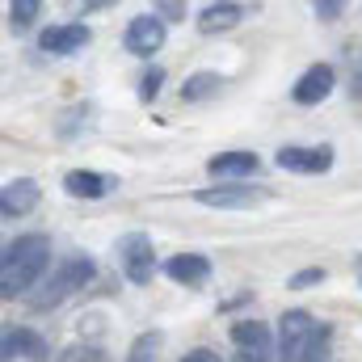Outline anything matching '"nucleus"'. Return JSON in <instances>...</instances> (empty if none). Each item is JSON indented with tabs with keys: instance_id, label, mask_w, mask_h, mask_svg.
<instances>
[{
	"instance_id": "14",
	"label": "nucleus",
	"mask_w": 362,
	"mask_h": 362,
	"mask_svg": "<svg viewBox=\"0 0 362 362\" xmlns=\"http://www.w3.org/2000/svg\"><path fill=\"white\" fill-rule=\"evenodd\" d=\"M245 4H236V0H219V4H206L202 13H198V34H223V30H236L240 21H245Z\"/></svg>"
},
{
	"instance_id": "8",
	"label": "nucleus",
	"mask_w": 362,
	"mask_h": 362,
	"mask_svg": "<svg viewBox=\"0 0 362 362\" xmlns=\"http://www.w3.org/2000/svg\"><path fill=\"white\" fill-rule=\"evenodd\" d=\"M89 25H81V21H64V25H47L42 34H38V47L47 51V55H76V51H85L89 47Z\"/></svg>"
},
{
	"instance_id": "28",
	"label": "nucleus",
	"mask_w": 362,
	"mask_h": 362,
	"mask_svg": "<svg viewBox=\"0 0 362 362\" xmlns=\"http://www.w3.org/2000/svg\"><path fill=\"white\" fill-rule=\"evenodd\" d=\"M232 362H270V354H257V350H240Z\"/></svg>"
},
{
	"instance_id": "2",
	"label": "nucleus",
	"mask_w": 362,
	"mask_h": 362,
	"mask_svg": "<svg viewBox=\"0 0 362 362\" xmlns=\"http://www.w3.org/2000/svg\"><path fill=\"white\" fill-rule=\"evenodd\" d=\"M93 274H97L93 257H85V253L64 257L55 270L42 278V286H38V291H30V295H25V303H30L34 312H51V308H59L64 299H72L76 291H85V286L93 282Z\"/></svg>"
},
{
	"instance_id": "30",
	"label": "nucleus",
	"mask_w": 362,
	"mask_h": 362,
	"mask_svg": "<svg viewBox=\"0 0 362 362\" xmlns=\"http://www.w3.org/2000/svg\"><path fill=\"white\" fill-rule=\"evenodd\" d=\"M358 278H362V257H358Z\"/></svg>"
},
{
	"instance_id": "19",
	"label": "nucleus",
	"mask_w": 362,
	"mask_h": 362,
	"mask_svg": "<svg viewBox=\"0 0 362 362\" xmlns=\"http://www.w3.org/2000/svg\"><path fill=\"white\" fill-rule=\"evenodd\" d=\"M299 362H333V329H329V325L316 329V337L308 341V350H303Z\"/></svg>"
},
{
	"instance_id": "20",
	"label": "nucleus",
	"mask_w": 362,
	"mask_h": 362,
	"mask_svg": "<svg viewBox=\"0 0 362 362\" xmlns=\"http://www.w3.org/2000/svg\"><path fill=\"white\" fill-rule=\"evenodd\" d=\"M89 114H93L89 105H72V110H68V114L55 122V135H59V139H72L81 127H89Z\"/></svg>"
},
{
	"instance_id": "17",
	"label": "nucleus",
	"mask_w": 362,
	"mask_h": 362,
	"mask_svg": "<svg viewBox=\"0 0 362 362\" xmlns=\"http://www.w3.org/2000/svg\"><path fill=\"white\" fill-rule=\"evenodd\" d=\"M219 89H223V76H219V72H194V76H185V85H181V101H185V105H198V101L219 97Z\"/></svg>"
},
{
	"instance_id": "1",
	"label": "nucleus",
	"mask_w": 362,
	"mask_h": 362,
	"mask_svg": "<svg viewBox=\"0 0 362 362\" xmlns=\"http://www.w3.org/2000/svg\"><path fill=\"white\" fill-rule=\"evenodd\" d=\"M47 270H51V236L47 232H25V236L8 240L4 257H0V295L25 299L30 291L42 286Z\"/></svg>"
},
{
	"instance_id": "15",
	"label": "nucleus",
	"mask_w": 362,
	"mask_h": 362,
	"mask_svg": "<svg viewBox=\"0 0 362 362\" xmlns=\"http://www.w3.org/2000/svg\"><path fill=\"white\" fill-rule=\"evenodd\" d=\"M165 274L181 282V286H202L206 278H211V262L202 257V253H177V257H169L165 262Z\"/></svg>"
},
{
	"instance_id": "26",
	"label": "nucleus",
	"mask_w": 362,
	"mask_h": 362,
	"mask_svg": "<svg viewBox=\"0 0 362 362\" xmlns=\"http://www.w3.org/2000/svg\"><path fill=\"white\" fill-rule=\"evenodd\" d=\"M152 13H156L160 21H181V17H185V4H173V0H165V4H156Z\"/></svg>"
},
{
	"instance_id": "11",
	"label": "nucleus",
	"mask_w": 362,
	"mask_h": 362,
	"mask_svg": "<svg viewBox=\"0 0 362 362\" xmlns=\"http://www.w3.org/2000/svg\"><path fill=\"white\" fill-rule=\"evenodd\" d=\"M262 169V160H257V152H245V148H236V152H219V156H211L206 160V173L215 181H240V177H253Z\"/></svg>"
},
{
	"instance_id": "18",
	"label": "nucleus",
	"mask_w": 362,
	"mask_h": 362,
	"mask_svg": "<svg viewBox=\"0 0 362 362\" xmlns=\"http://www.w3.org/2000/svg\"><path fill=\"white\" fill-rule=\"evenodd\" d=\"M160 346H165V333L152 329V333H139L127 350V362H156L160 358Z\"/></svg>"
},
{
	"instance_id": "4",
	"label": "nucleus",
	"mask_w": 362,
	"mask_h": 362,
	"mask_svg": "<svg viewBox=\"0 0 362 362\" xmlns=\"http://www.w3.org/2000/svg\"><path fill=\"white\" fill-rule=\"evenodd\" d=\"M114 253H118L122 274H127L135 286H148V282L156 278V249H152V236H144V232H127V236H118Z\"/></svg>"
},
{
	"instance_id": "23",
	"label": "nucleus",
	"mask_w": 362,
	"mask_h": 362,
	"mask_svg": "<svg viewBox=\"0 0 362 362\" xmlns=\"http://www.w3.org/2000/svg\"><path fill=\"white\" fill-rule=\"evenodd\" d=\"M55 362H110V354L101 346H68Z\"/></svg>"
},
{
	"instance_id": "9",
	"label": "nucleus",
	"mask_w": 362,
	"mask_h": 362,
	"mask_svg": "<svg viewBox=\"0 0 362 362\" xmlns=\"http://www.w3.org/2000/svg\"><path fill=\"white\" fill-rule=\"evenodd\" d=\"M337 85V72H333V64H312L299 81H295V89H291V101L295 105H320L329 93Z\"/></svg>"
},
{
	"instance_id": "16",
	"label": "nucleus",
	"mask_w": 362,
	"mask_h": 362,
	"mask_svg": "<svg viewBox=\"0 0 362 362\" xmlns=\"http://www.w3.org/2000/svg\"><path fill=\"white\" fill-rule=\"evenodd\" d=\"M232 341H236L240 350L274 354V333L266 329V320H236V325H232Z\"/></svg>"
},
{
	"instance_id": "7",
	"label": "nucleus",
	"mask_w": 362,
	"mask_h": 362,
	"mask_svg": "<svg viewBox=\"0 0 362 362\" xmlns=\"http://www.w3.org/2000/svg\"><path fill=\"white\" fill-rule=\"evenodd\" d=\"M266 198V189L257 185H236V181H223V185H202L194 194V202L202 206H219V211H245V206H257Z\"/></svg>"
},
{
	"instance_id": "6",
	"label": "nucleus",
	"mask_w": 362,
	"mask_h": 362,
	"mask_svg": "<svg viewBox=\"0 0 362 362\" xmlns=\"http://www.w3.org/2000/svg\"><path fill=\"white\" fill-rule=\"evenodd\" d=\"M165 21L156 17V13H139V17H131V25H127V34H122V47L131 51V55H139V59H152L160 47H165Z\"/></svg>"
},
{
	"instance_id": "13",
	"label": "nucleus",
	"mask_w": 362,
	"mask_h": 362,
	"mask_svg": "<svg viewBox=\"0 0 362 362\" xmlns=\"http://www.w3.org/2000/svg\"><path fill=\"white\" fill-rule=\"evenodd\" d=\"M64 189L72 198H105V194L118 189V177L114 173H97V169H72L64 177Z\"/></svg>"
},
{
	"instance_id": "21",
	"label": "nucleus",
	"mask_w": 362,
	"mask_h": 362,
	"mask_svg": "<svg viewBox=\"0 0 362 362\" xmlns=\"http://www.w3.org/2000/svg\"><path fill=\"white\" fill-rule=\"evenodd\" d=\"M38 13H42L38 0H13V4H8V21H13V30H30Z\"/></svg>"
},
{
	"instance_id": "5",
	"label": "nucleus",
	"mask_w": 362,
	"mask_h": 362,
	"mask_svg": "<svg viewBox=\"0 0 362 362\" xmlns=\"http://www.w3.org/2000/svg\"><path fill=\"white\" fill-rule=\"evenodd\" d=\"M274 165L282 173H303V177H320L333 169V148H303V144H291V148H278Z\"/></svg>"
},
{
	"instance_id": "3",
	"label": "nucleus",
	"mask_w": 362,
	"mask_h": 362,
	"mask_svg": "<svg viewBox=\"0 0 362 362\" xmlns=\"http://www.w3.org/2000/svg\"><path fill=\"white\" fill-rule=\"evenodd\" d=\"M316 316L312 312H303V308H286L282 316H278V333H274V358L278 362H299L303 358V350H308V341L316 337Z\"/></svg>"
},
{
	"instance_id": "29",
	"label": "nucleus",
	"mask_w": 362,
	"mask_h": 362,
	"mask_svg": "<svg viewBox=\"0 0 362 362\" xmlns=\"http://www.w3.org/2000/svg\"><path fill=\"white\" fill-rule=\"evenodd\" d=\"M350 93H354V97L362 101V72H354V81H350Z\"/></svg>"
},
{
	"instance_id": "25",
	"label": "nucleus",
	"mask_w": 362,
	"mask_h": 362,
	"mask_svg": "<svg viewBox=\"0 0 362 362\" xmlns=\"http://www.w3.org/2000/svg\"><path fill=\"white\" fill-rule=\"evenodd\" d=\"M312 13H316L320 21H337V17L346 13V4H341V0H316V4H312Z\"/></svg>"
},
{
	"instance_id": "10",
	"label": "nucleus",
	"mask_w": 362,
	"mask_h": 362,
	"mask_svg": "<svg viewBox=\"0 0 362 362\" xmlns=\"http://www.w3.org/2000/svg\"><path fill=\"white\" fill-rule=\"evenodd\" d=\"M38 198H42V189H38L34 177H13L0 189V215L4 219H21V215H30L38 206Z\"/></svg>"
},
{
	"instance_id": "22",
	"label": "nucleus",
	"mask_w": 362,
	"mask_h": 362,
	"mask_svg": "<svg viewBox=\"0 0 362 362\" xmlns=\"http://www.w3.org/2000/svg\"><path fill=\"white\" fill-rule=\"evenodd\" d=\"M325 278H329V270H325V266H308V270H295V274H291V278H286V286H291V291H308V286H320Z\"/></svg>"
},
{
	"instance_id": "24",
	"label": "nucleus",
	"mask_w": 362,
	"mask_h": 362,
	"mask_svg": "<svg viewBox=\"0 0 362 362\" xmlns=\"http://www.w3.org/2000/svg\"><path fill=\"white\" fill-rule=\"evenodd\" d=\"M165 85V68H148L144 76H139V101H152L156 93Z\"/></svg>"
},
{
	"instance_id": "27",
	"label": "nucleus",
	"mask_w": 362,
	"mask_h": 362,
	"mask_svg": "<svg viewBox=\"0 0 362 362\" xmlns=\"http://www.w3.org/2000/svg\"><path fill=\"white\" fill-rule=\"evenodd\" d=\"M177 362H219L215 350H206V346H198V350H189V354H181Z\"/></svg>"
},
{
	"instance_id": "12",
	"label": "nucleus",
	"mask_w": 362,
	"mask_h": 362,
	"mask_svg": "<svg viewBox=\"0 0 362 362\" xmlns=\"http://www.w3.org/2000/svg\"><path fill=\"white\" fill-rule=\"evenodd\" d=\"M0 354H4V362H13V358L42 362L47 354H51V346H47V337L34 333V329H8L4 341H0Z\"/></svg>"
}]
</instances>
